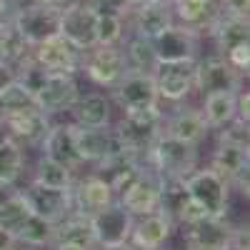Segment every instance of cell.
<instances>
[{"mask_svg":"<svg viewBox=\"0 0 250 250\" xmlns=\"http://www.w3.org/2000/svg\"><path fill=\"white\" fill-rule=\"evenodd\" d=\"M130 10H133V28H135V35H140V38H145V40H155L160 33H165L170 25H175L170 5L145 3V5L130 8Z\"/></svg>","mask_w":250,"mask_h":250,"instance_id":"22","label":"cell"},{"mask_svg":"<svg viewBox=\"0 0 250 250\" xmlns=\"http://www.w3.org/2000/svg\"><path fill=\"white\" fill-rule=\"evenodd\" d=\"M123 120L118 123L115 133L120 135L123 145L128 148L130 155H135L138 160L148 158V150L153 148V143L158 140V135L163 133V113L158 110V105H148V108H135V110H123Z\"/></svg>","mask_w":250,"mask_h":250,"instance_id":"1","label":"cell"},{"mask_svg":"<svg viewBox=\"0 0 250 250\" xmlns=\"http://www.w3.org/2000/svg\"><path fill=\"white\" fill-rule=\"evenodd\" d=\"M25 155L23 148L15 143V138L0 140V183H15L23 173Z\"/></svg>","mask_w":250,"mask_h":250,"instance_id":"33","label":"cell"},{"mask_svg":"<svg viewBox=\"0 0 250 250\" xmlns=\"http://www.w3.org/2000/svg\"><path fill=\"white\" fill-rule=\"evenodd\" d=\"M35 183L50 185V188H70L73 170L68 168V165H62V163L43 155L38 160V168H35Z\"/></svg>","mask_w":250,"mask_h":250,"instance_id":"34","label":"cell"},{"mask_svg":"<svg viewBox=\"0 0 250 250\" xmlns=\"http://www.w3.org/2000/svg\"><path fill=\"white\" fill-rule=\"evenodd\" d=\"M95 20H98V13L85 0H78V3L62 8L60 35L78 50H90L95 45Z\"/></svg>","mask_w":250,"mask_h":250,"instance_id":"8","label":"cell"},{"mask_svg":"<svg viewBox=\"0 0 250 250\" xmlns=\"http://www.w3.org/2000/svg\"><path fill=\"white\" fill-rule=\"evenodd\" d=\"M218 8H220V15H230V18H248L250 0H220Z\"/></svg>","mask_w":250,"mask_h":250,"instance_id":"40","label":"cell"},{"mask_svg":"<svg viewBox=\"0 0 250 250\" xmlns=\"http://www.w3.org/2000/svg\"><path fill=\"white\" fill-rule=\"evenodd\" d=\"M33 3H40V5H53V8H68L73 3H78V0H33Z\"/></svg>","mask_w":250,"mask_h":250,"instance_id":"44","label":"cell"},{"mask_svg":"<svg viewBox=\"0 0 250 250\" xmlns=\"http://www.w3.org/2000/svg\"><path fill=\"white\" fill-rule=\"evenodd\" d=\"M10 0H0V20H10Z\"/></svg>","mask_w":250,"mask_h":250,"instance_id":"46","label":"cell"},{"mask_svg":"<svg viewBox=\"0 0 250 250\" xmlns=\"http://www.w3.org/2000/svg\"><path fill=\"white\" fill-rule=\"evenodd\" d=\"M195 85L205 93H238L240 90V70H235L223 55L198 60Z\"/></svg>","mask_w":250,"mask_h":250,"instance_id":"12","label":"cell"},{"mask_svg":"<svg viewBox=\"0 0 250 250\" xmlns=\"http://www.w3.org/2000/svg\"><path fill=\"white\" fill-rule=\"evenodd\" d=\"M123 38V18L110 13H98L95 20V45H118Z\"/></svg>","mask_w":250,"mask_h":250,"instance_id":"36","label":"cell"},{"mask_svg":"<svg viewBox=\"0 0 250 250\" xmlns=\"http://www.w3.org/2000/svg\"><path fill=\"white\" fill-rule=\"evenodd\" d=\"M210 35L215 38L218 50L225 55L230 48L248 43L250 38V25H248V18H230V15H218V20L210 28Z\"/></svg>","mask_w":250,"mask_h":250,"instance_id":"27","label":"cell"},{"mask_svg":"<svg viewBox=\"0 0 250 250\" xmlns=\"http://www.w3.org/2000/svg\"><path fill=\"white\" fill-rule=\"evenodd\" d=\"M220 140H230V143H238V145H248V123L235 118V123L230 125L228 130H223Z\"/></svg>","mask_w":250,"mask_h":250,"instance_id":"39","label":"cell"},{"mask_svg":"<svg viewBox=\"0 0 250 250\" xmlns=\"http://www.w3.org/2000/svg\"><path fill=\"white\" fill-rule=\"evenodd\" d=\"M75 148L83 163H100L113 155L128 153L120 135L108 125L105 128H78L75 125Z\"/></svg>","mask_w":250,"mask_h":250,"instance_id":"7","label":"cell"},{"mask_svg":"<svg viewBox=\"0 0 250 250\" xmlns=\"http://www.w3.org/2000/svg\"><path fill=\"white\" fill-rule=\"evenodd\" d=\"M73 193V213H80V215H93L98 210H103V208H108L113 200H115V193L113 188L105 178L100 175H90L88 180L78 183Z\"/></svg>","mask_w":250,"mask_h":250,"instance_id":"18","label":"cell"},{"mask_svg":"<svg viewBox=\"0 0 250 250\" xmlns=\"http://www.w3.org/2000/svg\"><path fill=\"white\" fill-rule=\"evenodd\" d=\"M90 225H93V235H95V245L100 248H113V245H123L130 240V230H133V215L125 210L120 203H110L108 208L93 213L90 215Z\"/></svg>","mask_w":250,"mask_h":250,"instance_id":"5","label":"cell"},{"mask_svg":"<svg viewBox=\"0 0 250 250\" xmlns=\"http://www.w3.org/2000/svg\"><path fill=\"white\" fill-rule=\"evenodd\" d=\"M85 3L95 13H110V15H120V18H125L130 13L128 0H85Z\"/></svg>","mask_w":250,"mask_h":250,"instance_id":"37","label":"cell"},{"mask_svg":"<svg viewBox=\"0 0 250 250\" xmlns=\"http://www.w3.org/2000/svg\"><path fill=\"white\" fill-rule=\"evenodd\" d=\"M103 250H138V248H133V245H128V243H123V245H113V248H103Z\"/></svg>","mask_w":250,"mask_h":250,"instance_id":"48","label":"cell"},{"mask_svg":"<svg viewBox=\"0 0 250 250\" xmlns=\"http://www.w3.org/2000/svg\"><path fill=\"white\" fill-rule=\"evenodd\" d=\"M170 228H173L170 218L163 215L160 210L143 215V220L133 223V230H130L133 248H138V250H158V248H163V243L170 235Z\"/></svg>","mask_w":250,"mask_h":250,"instance_id":"21","label":"cell"},{"mask_svg":"<svg viewBox=\"0 0 250 250\" xmlns=\"http://www.w3.org/2000/svg\"><path fill=\"white\" fill-rule=\"evenodd\" d=\"M223 250H248V228H240V230H233V240L228 243Z\"/></svg>","mask_w":250,"mask_h":250,"instance_id":"41","label":"cell"},{"mask_svg":"<svg viewBox=\"0 0 250 250\" xmlns=\"http://www.w3.org/2000/svg\"><path fill=\"white\" fill-rule=\"evenodd\" d=\"M15 238L13 235H8L5 230H3V228H0V250H15Z\"/></svg>","mask_w":250,"mask_h":250,"instance_id":"43","label":"cell"},{"mask_svg":"<svg viewBox=\"0 0 250 250\" xmlns=\"http://www.w3.org/2000/svg\"><path fill=\"white\" fill-rule=\"evenodd\" d=\"M83 70L98 85L113 88L128 70V65H125V55L118 45H93L88 58L83 60Z\"/></svg>","mask_w":250,"mask_h":250,"instance_id":"13","label":"cell"},{"mask_svg":"<svg viewBox=\"0 0 250 250\" xmlns=\"http://www.w3.org/2000/svg\"><path fill=\"white\" fill-rule=\"evenodd\" d=\"M55 250H90V248H83L75 243H55Z\"/></svg>","mask_w":250,"mask_h":250,"instance_id":"47","label":"cell"},{"mask_svg":"<svg viewBox=\"0 0 250 250\" xmlns=\"http://www.w3.org/2000/svg\"><path fill=\"white\" fill-rule=\"evenodd\" d=\"M53 243H75V245H83V248L93 250L95 235H93L90 218L80 215V213H70L68 218H62L60 223H55Z\"/></svg>","mask_w":250,"mask_h":250,"instance_id":"26","label":"cell"},{"mask_svg":"<svg viewBox=\"0 0 250 250\" xmlns=\"http://www.w3.org/2000/svg\"><path fill=\"white\" fill-rule=\"evenodd\" d=\"M158 250H160V248H158Z\"/></svg>","mask_w":250,"mask_h":250,"instance_id":"52","label":"cell"},{"mask_svg":"<svg viewBox=\"0 0 250 250\" xmlns=\"http://www.w3.org/2000/svg\"><path fill=\"white\" fill-rule=\"evenodd\" d=\"M185 228H188L185 243L193 250H223L233 240V230H235V228L225 223V218H210V215H205Z\"/></svg>","mask_w":250,"mask_h":250,"instance_id":"16","label":"cell"},{"mask_svg":"<svg viewBox=\"0 0 250 250\" xmlns=\"http://www.w3.org/2000/svg\"><path fill=\"white\" fill-rule=\"evenodd\" d=\"M195 68L198 58L188 60H173V62H158V68L153 73L158 98L165 100H183L195 85Z\"/></svg>","mask_w":250,"mask_h":250,"instance_id":"6","label":"cell"},{"mask_svg":"<svg viewBox=\"0 0 250 250\" xmlns=\"http://www.w3.org/2000/svg\"><path fill=\"white\" fill-rule=\"evenodd\" d=\"M53 233H55V225L48 223L45 218H40V215L33 213L25 220V225L20 228V233L15 235V240L25 243L30 248H40V245H45V243H53Z\"/></svg>","mask_w":250,"mask_h":250,"instance_id":"35","label":"cell"},{"mask_svg":"<svg viewBox=\"0 0 250 250\" xmlns=\"http://www.w3.org/2000/svg\"><path fill=\"white\" fill-rule=\"evenodd\" d=\"M195 145L178 140L168 133H160L158 140L153 143V148L148 150V158L145 163H150V168L160 175V178H188L195 170Z\"/></svg>","mask_w":250,"mask_h":250,"instance_id":"2","label":"cell"},{"mask_svg":"<svg viewBox=\"0 0 250 250\" xmlns=\"http://www.w3.org/2000/svg\"><path fill=\"white\" fill-rule=\"evenodd\" d=\"M243 165H250L248 163V145H238V143H230V140H220L218 150L213 155V165L210 168L228 180L230 185L233 175L243 168Z\"/></svg>","mask_w":250,"mask_h":250,"instance_id":"28","label":"cell"},{"mask_svg":"<svg viewBox=\"0 0 250 250\" xmlns=\"http://www.w3.org/2000/svg\"><path fill=\"white\" fill-rule=\"evenodd\" d=\"M163 133H168L178 140H185V143H198L205 138L208 133V123L203 118L200 110H193V108H188V110H180L175 113L168 123H165V130Z\"/></svg>","mask_w":250,"mask_h":250,"instance_id":"25","label":"cell"},{"mask_svg":"<svg viewBox=\"0 0 250 250\" xmlns=\"http://www.w3.org/2000/svg\"><path fill=\"white\" fill-rule=\"evenodd\" d=\"M188 250H193V248H188Z\"/></svg>","mask_w":250,"mask_h":250,"instance_id":"51","label":"cell"},{"mask_svg":"<svg viewBox=\"0 0 250 250\" xmlns=\"http://www.w3.org/2000/svg\"><path fill=\"white\" fill-rule=\"evenodd\" d=\"M15 78V70H13V65H5V62H0V90H3L8 83Z\"/></svg>","mask_w":250,"mask_h":250,"instance_id":"42","label":"cell"},{"mask_svg":"<svg viewBox=\"0 0 250 250\" xmlns=\"http://www.w3.org/2000/svg\"><path fill=\"white\" fill-rule=\"evenodd\" d=\"M33 60L40 68H45L48 73H65V75H75V70L80 68V50L75 45H70L60 33L43 40L40 45L33 48Z\"/></svg>","mask_w":250,"mask_h":250,"instance_id":"14","label":"cell"},{"mask_svg":"<svg viewBox=\"0 0 250 250\" xmlns=\"http://www.w3.org/2000/svg\"><path fill=\"white\" fill-rule=\"evenodd\" d=\"M223 58H225L228 62H230V65H233L235 70L248 73V68H250V43H240V45L230 48Z\"/></svg>","mask_w":250,"mask_h":250,"instance_id":"38","label":"cell"},{"mask_svg":"<svg viewBox=\"0 0 250 250\" xmlns=\"http://www.w3.org/2000/svg\"><path fill=\"white\" fill-rule=\"evenodd\" d=\"M28 110H38L35 95L18 78H13L8 85L0 90V118L20 115V113H28Z\"/></svg>","mask_w":250,"mask_h":250,"instance_id":"29","label":"cell"},{"mask_svg":"<svg viewBox=\"0 0 250 250\" xmlns=\"http://www.w3.org/2000/svg\"><path fill=\"white\" fill-rule=\"evenodd\" d=\"M15 190H13V183H0V203H3L5 198H10Z\"/></svg>","mask_w":250,"mask_h":250,"instance_id":"45","label":"cell"},{"mask_svg":"<svg viewBox=\"0 0 250 250\" xmlns=\"http://www.w3.org/2000/svg\"><path fill=\"white\" fill-rule=\"evenodd\" d=\"M190 198L205 210L210 218H225L228 213V180L220 178L213 168L205 170H193L188 178H183Z\"/></svg>","mask_w":250,"mask_h":250,"instance_id":"3","label":"cell"},{"mask_svg":"<svg viewBox=\"0 0 250 250\" xmlns=\"http://www.w3.org/2000/svg\"><path fill=\"white\" fill-rule=\"evenodd\" d=\"M148 3H158V5H173L175 0H148Z\"/></svg>","mask_w":250,"mask_h":250,"instance_id":"50","label":"cell"},{"mask_svg":"<svg viewBox=\"0 0 250 250\" xmlns=\"http://www.w3.org/2000/svg\"><path fill=\"white\" fill-rule=\"evenodd\" d=\"M170 8H173V15L180 20V23L185 28L195 30L198 35L203 30L210 33L213 23L220 15V8H218L215 0H175Z\"/></svg>","mask_w":250,"mask_h":250,"instance_id":"20","label":"cell"},{"mask_svg":"<svg viewBox=\"0 0 250 250\" xmlns=\"http://www.w3.org/2000/svg\"><path fill=\"white\" fill-rule=\"evenodd\" d=\"M30 215H33V210H30L25 195L18 193V190L0 203V228H3L8 235H13V238L20 233V228L25 225V220Z\"/></svg>","mask_w":250,"mask_h":250,"instance_id":"32","label":"cell"},{"mask_svg":"<svg viewBox=\"0 0 250 250\" xmlns=\"http://www.w3.org/2000/svg\"><path fill=\"white\" fill-rule=\"evenodd\" d=\"M160 185L163 178L150 168H143L140 178L120 195V205L130 215H148L158 210V198H160Z\"/></svg>","mask_w":250,"mask_h":250,"instance_id":"15","label":"cell"},{"mask_svg":"<svg viewBox=\"0 0 250 250\" xmlns=\"http://www.w3.org/2000/svg\"><path fill=\"white\" fill-rule=\"evenodd\" d=\"M43 143V153L62 165H68L70 170H75L83 163L75 148V125H50Z\"/></svg>","mask_w":250,"mask_h":250,"instance_id":"19","label":"cell"},{"mask_svg":"<svg viewBox=\"0 0 250 250\" xmlns=\"http://www.w3.org/2000/svg\"><path fill=\"white\" fill-rule=\"evenodd\" d=\"M145 3H148V0H128L130 8H140V5H145Z\"/></svg>","mask_w":250,"mask_h":250,"instance_id":"49","label":"cell"},{"mask_svg":"<svg viewBox=\"0 0 250 250\" xmlns=\"http://www.w3.org/2000/svg\"><path fill=\"white\" fill-rule=\"evenodd\" d=\"M153 48H155L158 62L195 58L198 55V33L185 25H170L168 30L160 33L153 40Z\"/></svg>","mask_w":250,"mask_h":250,"instance_id":"17","label":"cell"},{"mask_svg":"<svg viewBox=\"0 0 250 250\" xmlns=\"http://www.w3.org/2000/svg\"><path fill=\"white\" fill-rule=\"evenodd\" d=\"M23 195H25V200L30 205V210L35 215H40V218H45L53 225L73 213V193H70V188H50V185L33 183Z\"/></svg>","mask_w":250,"mask_h":250,"instance_id":"9","label":"cell"},{"mask_svg":"<svg viewBox=\"0 0 250 250\" xmlns=\"http://www.w3.org/2000/svg\"><path fill=\"white\" fill-rule=\"evenodd\" d=\"M203 118L208 128H225L228 123L235 120V93H210L205 95Z\"/></svg>","mask_w":250,"mask_h":250,"instance_id":"30","label":"cell"},{"mask_svg":"<svg viewBox=\"0 0 250 250\" xmlns=\"http://www.w3.org/2000/svg\"><path fill=\"white\" fill-rule=\"evenodd\" d=\"M3 120L8 125L10 135L18 138V140H25V143H40L50 128L48 115L43 110H28V113L10 115V118H3Z\"/></svg>","mask_w":250,"mask_h":250,"instance_id":"24","label":"cell"},{"mask_svg":"<svg viewBox=\"0 0 250 250\" xmlns=\"http://www.w3.org/2000/svg\"><path fill=\"white\" fill-rule=\"evenodd\" d=\"M123 55H125V65H128V70L155 73V68H158V55H155V48H153V40H145L140 35H133L128 40Z\"/></svg>","mask_w":250,"mask_h":250,"instance_id":"31","label":"cell"},{"mask_svg":"<svg viewBox=\"0 0 250 250\" xmlns=\"http://www.w3.org/2000/svg\"><path fill=\"white\" fill-rule=\"evenodd\" d=\"M60 8H53V5H40V3H33V5H25L13 13V25L15 30L23 35V40L35 48L40 45L43 40L53 38L60 33Z\"/></svg>","mask_w":250,"mask_h":250,"instance_id":"4","label":"cell"},{"mask_svg":"<svg viewBox=\"0 0 250 250\" xmlns=\"http://www.w3.org/2000/svg\"><path fill=\"white\" fill-rule=\"evenodd\" d=\"M113 93H115V100L123 110L158 105V88H155L153 73L125 70L123 78L113 85Z\"/></svg>","mask_w":250,"mask_h":250,"instance_id":"11","label":"cell"},{"mask_svg":"<svg viewBox=\"0 0 250 250\" xmlns=\"http://www.w3.org/2000/svg\"><path fill=\"white\" fill-rule=\"evenodd\" d=\"M78 128H105L110 123V100L100 93H90L75 100L70 108Z\"/></svg>","mask_w":250,"mask_h":250,"instance_id":"23","label":"cell"},{"mask_svg":"<svg viewBox=\"0 0 250 250\" xmlns=\"http://www.w3.org/2000/svg\"><path fill=\"white\" fill-rule=\"evenodd\" d=\"M78 98H80L78 83H75L73 75H65V73H48L43 85H40L38 93H35L38 110H43L45 115L70 110Z\"/></svg>","mask_w":250,"mask_h":250,"instance_id":"10","label":"cell"}]
</instances>
